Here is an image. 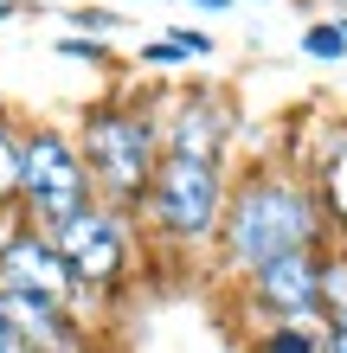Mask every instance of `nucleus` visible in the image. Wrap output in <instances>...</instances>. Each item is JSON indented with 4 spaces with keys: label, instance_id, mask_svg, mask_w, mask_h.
Masks as SVG:
<instances>
[{
    "label": "nucleus",
    "instance_id": "nucleus-12",
    "mask_svg": "<svg viewBox=\"0 0 347 353\" xmlns=\"http://www.w3.org/2000/svg\"><path fill=\"white\" fill-rule=\"evenodd\" d=\"M19 135L26 129H13V116L0 110V212H19Z\"/></svg>",
    "mask_w": 347,
    "mask_h": 353
},
{
    "label": "nucleus",
    "instance_id": "nucleus-5",
    "mask_svg": "<svg viewBox=\"0 0 347 353\" xmlns=\"http://www.w3.org/2000/svg\"><path fill=\"white\" fill-rule=\"evenodd\" d=\"M58 257L71 263L77 289L90 296H116L122 283H129V263H135V212H116V205H84L77 219H65L52 232Z\"/></svg>",
    "mask_w": 347,
    "mask_h": 353
},
{
    "label": "nucleus",
    "instance_id": "nucleus-6",
    "mask_svg": "<svg viewBox=\"0 0 347 353\" xmlns=\"http://www.w3.org/2000/svg\"><path fill=\"white\" fill-rule=\"evenodd\" d=\"M0 289H13V296H46V302H65V308H84V289H77L71 263L58 257L52 232L26 225L19 212H7V225H0Z\"/></svg>",
    "mask_w": 347,
    "mask_h": 353
},
{
    "label": "nucleus",
    "instance_id": "nucleus-9",
    "mask_svg": "<svg viewBox=\"0 0 347 353\" xmlns=\"http://www.w3.org/2000/svg\"><path fill=\"white\" fill-rule=\"evenodd\" d=\"M315 199H321V212H328V232L335 238H347V122L328 135V148H321V161H315Z\"/></svg>",
    "mask_w": 347,
    "mask_h": 353
},
{
    "label": "nucleus",
    "instance_id": "nucleus-17",
    "mask_svg": "<svg viewBox=\"0 0 347 353\" xmlns=\"http://www.w3.org/2000/svg\"><path fill=\"white\" fill-rule=\"evenodd\" d=\"M65 353H116V347H110V341H103V334H97V327H90V334H77V341H71Z\"/></svg>",
    "mask_w": 347,
    "mask_h": 353
},
{
    "label": "nucleus",
    "instance_id": "nucleus-19",
    "mask_svg": "<svg viewBox=\"0 0 347 353\" xmlns=\"http://www.w3.org/2000/svg\"><path fill=\"white\" fill-rule=\"evenodd\" d=\"M328 353H347V321H328Z\"/></svg>",
    "mask_w": 347,
    "mask_h": 353
},
{
    "label": "nucleus",
    "instance_id": "nucleus-3",
    "mask_svg": "<svg viewBox=\"0 0 347 353\" xmlns=\"http://www.w3.org/2000/svg\"><path fill=\"white\" fill-rule=\"evenodd\" d=\"M84 205H97V186H90L84 154H77V135L58 122L26 129L19 135V219L39 232H58Z\"/></svg>",
    "mask_w": 347,
    "mask_h": 353
},
{
    "label": "nucleus",
    "instance_id": "nucleus-8",
    "mask_svg": "<svg viewBox=\"0 0 347 353\" xmlns=\"http://www.w3.org/2000/svg\"><path fill=\"white\" fill-rule=\"evenodd\" d=\"M244 302L264 315V327L321 321V251H290V257L251 270V276H244Z\"/></svg>",
    "mask_w": 347,
    "mask_h": 353
},
{
    "label": "nucleus",
    "instance_id": "nucleus-11",
    "mask_svg": "<svg viewBox=\"0 0 347 353\" xmlns=\"http://www.w3.org/2000/svg\"><path fill=\"white\" fill-rule=\"evenodd\" d=\"M347 321V244L328 238L321 244V327Z\"/></svg>",
    "mask_w": 347,
    "mask_h": 353
},
{
    "label": "nucleus",
    "instance_id": "nucleus-21",
    "mask_svg": "<svg viewBox=\"0 0 347 353\" xmlns=\"http://www.w3.org/2000/svg\"><path fill=\"white\" fill-rule=\"evenodd\" d=\"M19 13V0H0V19H13Z\"/></svg>",
    "mask_w": 347,
    "mask_h": 353
},
{
    "label": "nucleus",
    "instance_id": "nucleus-16",
    "mask_svg": "<svg viewBox=\"0 0 347 353\" xmlns=\"http://www.w3.org/2000/svg\"><path fill=\"white\" fill-rule=\"evenodd\" d=\"M187 46H180V39L168 32V39H148V46H141V65H187Z\"/></svg>",
    "mask_w": 347,
    "mask_h": 353
},
{
    "label": "nucleus",
    "instance_id": "nucleus-13",
    "mask_svg": "<svg viewBox=\"0 0 347 353\" xmlns=\"http://www.w3.org/2000/svg\"><path fill=\"white\" fill-rule=\"evenodd\" d=\"M302 52H309V58H321V65L347 58V32H341V19H315V26L302 32Z\"/></svg>",
    "mask_w": 347,
    "mask_h": 353
},
{
    "label": "nucleus",
    "instance_id": "nucleus-18",
    "mask_svg": "<svg viewBox=\"0 0 347 353\" xmlns=\"http://www.w3.org/2000/svg\"><path fill=\"white\" fill-rule=\"evenodd\" d=\"M0 353H26V341H19V327L7 321V308H0Z\"/></svg>",
    "mask_w": 347,
    "mask_h": 353
},
{
    "label": "nucleus",
    "instance_id": "nucleus-7",
    "mask_svg": "<svg viewBox=\"0 0 347 353\" xmlns=\"http://www.w3.org/2000/svg\"><path fill=\"white\" fill-rule=\"evenodd\" d=\"M232 135H238L232 97L226 90H206V84H193L168 116H161V148H168V154H187V161H212V168H226Z\"/></svg>",
    "mask_w": 347,
    "mask_h": 353
},
{
    "label": "nucleus",
    "instance_id": "nucleus-15",
    "mask_svg": "<svg viewBox=\"0 0 347 353\" xmlns=\"http://www.w3.org/2000/svg\"><path fill=\"white\" fill-rule=\"evenodd\" d=\"M65 19H71L77 32H97V39L122 26V13H110V7H77V13H65Z\"/></svg>",
    "mask_w": 347,
    "mask_h": 353
},
{
    "label": "nucleus",
    "instance_id": "nucleus-23",
    "mask_svg": "<svg viewBox=\"0 0 347 353\" xmlns=\"http://www.w3.org/2000/svg\"><path fill=\"white\" fill-rule=\"evenodd\" d=\"M341 244H347V238H341Z\"/></svg>",
    "mask_w": 347,
    "mask_h": 353
},
{
    "label": "nucleus",
    "instance_id": "nucleus-20",
    "mask_svg": "<svg viewBox=\"0 0 347 353\" xmlns=\"http://www.w3.org/2000/svg\"><path fill=\"white\" fill-rule=\"evenodd\" d=\"M193 7H206V13H226V7H232V0H193Z\"/></svg>",
    "mask_w": 347,
    "mask_h": 353
},
{
    "label": "nucleus",
    "instance_id": "nucleus-4",
    "mask_svg": "<svg viewBox=\"0 0 347 353\" xmlns=\"http://www.w3.org/2000/svg\"><path fill=\"white\" fill-rule=\"evenodd\" d=\"M226 193H232L226 168L187 161V154H161V168L148 180V199H141V219H148V232L168 238V244H219Z\"/></svg>",
    "mask_w": 347,
    "mask_h": 353
},
{
    "label": "nucleus",
    "instance_id": "nucleus-14",
    "mask_svg": "<svg viewBox=\"0 0 347 353\" xmlns=\"http://www.w3.org/2000/svg\"><path fill=\"white\" fill-rule=\"evenodd\" d=\"M58 52H65V58H77V65H103L110 71V46H103V39H58Z\"/></svg>",
    "mask_w": 347,
    "mask_h": 353
},
{
    "label": "nucleus",
    "instance_id": "nucleus-22",
    "mask_svg": "<svg viewBox=\"0 0 347 353\" xmlns=\"http://www.w3.org/2000/svg\"><path fill=\"white\" fill-rule=\"evenodd\" d=\"M341 32H347V19H341Z\"/></svg>",
    "mask_w": 347,
    "mask_h": 353
},
{
    "label": "nucleus",
    "instance_id": "nucleus-1",
    "mask_svg": "<svg viewBox=\"0 0 347 353\" xmlns=\"http://www.w3.org/2000/svg\"><path fill=\"white\" fill-rule=\"evenodd\" d=\"M328 232V212H321L315 186L283 174V168H251L232 180L226 193V225H219V257H226L232 276H251V270L290 257V251H321Z\"/></svg>",
    "mask_w": 347,
    "mask_h": 353
},
{
    "label": "nucleus",
    "instance_id": "nucleus-10",
    "mask_svg": "<svg viewBox=\"0 0 347 353\" xmlns=\"http://www.w3.org/2000/svg\"><path fill=\"white\" fill-rule=\"evenodd\" d=\"M244 353H328V327L321 321H277V327H257Z\"/></svg>",
    "mask_w": 347,
    "mask_h": 353
},
{
    "label": "nucleus",
    "instance_id": "nucleus-2",
    "mask_svg": "<svg viewBox=\"0 0 347 353\" xmlns=\"http://www.w3.org/2000/svg\"><path fill=\"white\" fill-rule=\"evenodd\" d=\"M77 154L90 168L97 199L116 205V212H141L148 199V180L161 168V116L135 110V103H90L84 122H77Z\"/></svg>",
    "mask_w": 347,
    "mask_h": 353
}]
</instances>
